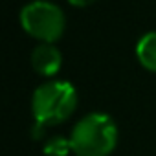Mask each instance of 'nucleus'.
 <instances>
[{"instance_id": "nucleus-1", "label": "nucleus", "mask_w": 156, "mask_h": 156, "mask_svg": "<svg viewBox=\"0 0 156 156\" xmlns=\"http://www.w3.org/2000/svg\"><path fill=\"white\" fill-rule=\"evenodd\" d=\"M70 143L77 156H108L118 145V127L108 114H87L75 123Z\"/></svg>"}, {"instance_id": "nucleus-2", "label": "nucleus", "mask_w": 156, "mask_h": 156, "mask_svg": "<svg viewBox=\"0 0 156 156\" xmlns=\"http://www.w3.org/2000/svg\"><path fill=\"white\" fill-rule=\"evenodd\" d=\"M77 108V92L68 81H48L37 87L31 98V112L37 123L46 127L64 123Z\"/></svg>"}, {"instance_id": "nucleus-3", "label": "nucleus", "mask_w": 156, "mask_h": 156, "mask_svg": "<svg viewBox=\"0 0 156 156\" xmlns=\"http://www.w3.org/2000/svg\"><path fill=\"white\" fill-rule=\"evenodd\" d=\"M22 30L39 42H55L62 37L66 17L62 9L48 0H33L20 9Z\"/></svg>"}, {"instance_id": "nucleus-4", "label": "nucleus", "mask_w": 156, "mask_h": 156, "mask_svg": "<svg viewBox=\"0 0 156 156\" xmlns=\"http://www.w3.org/2000/svg\"><path fill=\"white\" fill-rule=\"evenodd\" d=\"M62 57L61 51L51 42H41L31 53V66L39 75L51 77L61 70Z\"/></svg>"}, {"instance_id": "nucleus-5", "label": "nucleus", "mask_w": 156, "mask_h": 156, "mask_svg": "<svg viewBox=\"0 0 156 156\" xmlns=\"http://www.w3.org/2000/svg\"><path fill=\"white\" fill-rule=\"evenodd\" d=\"M136 57L143 68L156 73V31H149L138 41Z\"/></svg>"}, {"instance_id": "nucleus-6", "label": "nucleus", "mask_w": 156, "mask_h": 156, "mask_svg": "<svg viewBox=\"0 0 156 156\" xmlns=\"http://www.w3.org/2000/svg\"><path fill=\"white\" fill-rule=\"evenodd\" d=\"M42 151L46 156H66L72 151V143H70V140H66L62 136H53L44 143Z\"/></svg>"}, {"instance_id": "nucleus-7", "label": "nucleus", "mask_w": 156, "mask_h": 156, "mask_svg": "<svg viewBox=\"0 0 156 156\" xmlns=\"http://www.w3.org/2000/svg\"><path fill=\"white\" fill-rule=\"evenodd\" d=\"M30 134H31L33 140H44V136H46V125L35 121V125L31 127V132Z\"/></svg>"}, {"instance_id": "nucleus-8", "label": "nucleus", "mask_w": 156, "mask_h": 156, "mask_svg": "<svg viewBox=\"0 0 156 156\" xmlns=\"http://www.w3.org/2000/svg\"><path fill=\"white\" fill-rule=\"evenodd\" d=\"M68 2H70L72 6H75V8H87V6L94 4L96 0H68Z\"/></svg>"}]
</instances>
